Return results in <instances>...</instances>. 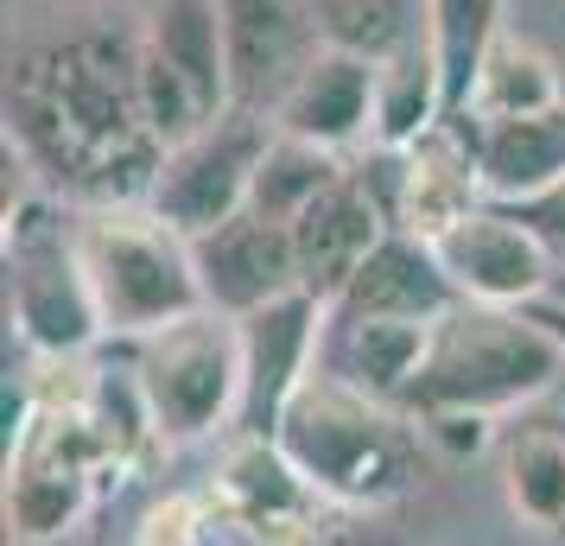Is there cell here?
Returning a JSON list of instances; mask_svg holds the SVG:
<instances>
[{"mask_svg": "<svg viewBox=\"0 0 565 546\" xmlns=\"http://www.w3.org/2000/svg\"><path fill=\"white\" fill-rule=\"evenodd\" d=\"M565 382L559 343L540 331L527 312L502 306H470L458 299L433 324V350L413 375L401 414L438 419V414H470V419H502L514 407H534L540 394Z\"/></svg>", "mask_w": 565, "mask_h": 546, "instance_id": "obj_1", "label": "cell"}, {"mask_svg": "<svg viewBox=\"0 0 565 546\" xmlns=\"http://www.w3.org/2000/svg\"><path fill=\"white\" fill-rule=\"evenodd\" d=\"M413 419L387 400H369L337 375H311L280 414L274 445L306 477V490L337 508H382L413 477Z\"/></svg>", "mask_w": 565, "mask_h": 546, "instance_id": "obj_2", "label": "cell"}, {"mask_svg": "<svg viewBox=\"0 0 565 546\" xmlns=\"http://www.w3.org/2000/svg\"><path fill=\"white\" fill-rule=\"evenodd\" d=\"M71 235H77V260L96 318H103V338L140 343L191 312H210L198 260H191V235H179L166 216L103 204L83 210Z\"/></svg>", "mask_w": 565, "mask_h": 546, "instance_id": "obj_3", "label": "cell"}, {"mask_svg": "<svg viewBox=\"0 0 565 546\" xmlns=\"http://www.w3.org/2000/svg\"><path fill=\"white\" fill-rule=\"evenodd\" d=\"M134 394L159 445H191L210 432H235L242 407V338L235 318L191 312L134 343Z\"/></svg>", "mask_w": 565, "mask_h": 546, "instance_id": "obj_4", "label": "cell"}, {"mask_svg": "<svg viewBox=\"0 0 565 546\" xmlns=\"http://www.w3.org/2000/svg\"><path fill=\"white\" fill-rule=\"evenodd\" d=\"M274 140V121L255 108H230L216 115L210 128H198L184 147L153 159V179H147V210L166 216L179 235H204L216 223H230L248 210L255 191V165Z\"/></svg>", "mask_w": 565, "mask_h": 546, "instance_id": "obj_5", "label": "cell"}, {"mask_svg": "<svg viewBox=\"0 0 565 546\" xmlns=\"http://www.w3.org/2000/svg\"><path fill=\"white\" fill-rule=\"evenodd\" d=\"M7 267H13V324L39 356H77L103 338L77 260V235L39 204L7 210Z\"/></svg>", "mask_w": 565, "mask_h": 546, "instance_id": "obj_6", "label": "cell"}, {"mask_svg": "<svg viewBox=\"0 0 565 546\" xmlns=\"http://www.w3.org/2000/svg\"><path fill=\"white\" fill-rule=\"evenodd\" d=\"M324 324L331 306L311 299L306 287L260 306V312L235 318L242 338V407H235V439H274L280 414L292 407V394L318 375L324 356Z\"/></svg>", "mask_w": 565, "mask_h": 546, "instance_id": "obj_7", "label": "cell"}, {"mask_svg": "<svg viewBox=\"0 0 565 546\" xmlns=\"http://www.w3.org/2000/svg\"><path fill=\"white\" fill-rule=\"evenodd\" d=\"M433 260L445 267V280L458 287L470 306H502V312H527L534 299L553 292V248L534 223H521V210L483 204L470 210L458 229H445L433 242Z\"/></svg>", "mask_w": 565, "mask_h": 546, "instance_id": "obj_8", "label": "cell"}, {"mask_svg": "<svg viewBox=\"0 0 565 546\" xmlns=\"http://www.w3.org/2000/svg\"><path fill=\"white\" fill-rule=\"evenodd\" d=\"M223 32H230L235 108H255L267 121L299 71L324 52L311 0H223Z\"/></svg>", "mask_w": 565, "mask_h": 546, "instance_id": "obj_9", "label": "cell"}, {"mask_svg": "<svg viewBox=\"0 0 565 546\" xmlns=\"http://www.w3.org/2000/svg\"><path fill=\"white\" fill-rule=\"evenodd\" d=\"M394 235V210L369 184V172H343V179L318 197V204L292 223V255H299V287L311 299L337 306V292L356 280V267Z\"/></svg>", "mask_w": 565, "mask_h": 546, "instance_id": "obj_10", "label": "cell"}, {"mask_svg": "<svg viewBox=\"0 0 565 546\" xmlns=\"http://www.w3.org/2000/svg\"><path fill=\"white\" fill-rule=\"evenodd\" d=\"M191 260H198V280H204V306L223 318H248L260 306L286 299V292H299L292 229L267 223L255 210L191 235Z\"/></svg>", "mask_w": 565, "mask_h": 546, "instance_id": "obj_11", "label": "cell"}, {"mask_svg": "<svg viewBox=\"0 0 565 546\" xmlns=\"http://www.w3.org/2000/svg\"><path fill=\"white\" fill-rule=\"evenodd\" d=\"M382 159H394V191H387L394 229L413 235V242H426V248H433L445 229H458L470 210L489 204L463 121H445L438 133L413 140L407 153H382Z\"/></svg>", "mask_w": 565, "mask_h": 546, "instance_id": "obj_12", "label": "cell"}, {"mask_svg": "<svg viewBox=\"0 0 565 546\" xmlns=\"http://www.w3.org/2000/svg\"><path fill=\"white\" fill-rule=\"evenodd\" d=\"M274 128L318 140L331 153H350L356 140H375V57L324 45L299 71V83L274 103Z\"/></svg>", "mask_w": 565, "mask_h": 546, "instance_id": "obj_13", "label": "cell"}, {"mask_svg": "<svg viewBox=\"0 0 565 546\" xmlns=\"http://www.w3.org/2000/svg\"><path fill=\"white\" fill-rule=\"evenodd\" d=\"M463 128H470V153H477L489 204L521 210L565 184V103L540 115H509V121H463Z\"/></svg>", "mask_w": 565, "mask_h": 546, "instance_id": "obj_14", "label": "cell"}, {"mask_svg": "<svg viewBox=\"0 0 565 546\" xmlns=\"http://www.w3.org/2000/svg\"><path fill=\"white\" fill-rule=\"evenodd\" d=\"M433 324L438 318H331L318 368L350 382L369 400L401 407L419 363H426V350H433Z\"/></svg>", "mask_w": 565, "mask_h": 546, "instance_id": "obj_15", "label": "cell"}, {"mask_svg": "<svg viewBox=\"0 0 565 546\" xmlns=\"http://www.w3.org/2000/svg\"><path fill=\"white\" fill-rule=\"evenodd\" d=\"M451 306H458V287L445 280L433 248L394 229L356 267V280L337 292L331 318H445Z\"/></svg>", "mask_w": 565, "mask_h": 546, "instance_id": "obj_16", "label": "cell"}, {"mask_svg": "<svg viewBox=\"0 0 565 546\" xmlns=\"http://www.w3.org/2000/svg\"><path fill=\"white\" fill-rule=\"evenodd\" d=\"M451 121V96H445V71H438L426 32L407 39L401 52L375 57V153H407L413 140H426Z\"/></svg>", "mask_w": 565, "mask_h": 546, "instance_id": "obj_17", "label": "cell"}, {"mask_svg": "<svg viewBox=\"0 0 565 546\" xmlns=\"http://www.w3.org/2000/svg\"><path fill=\"white\" fill-rule=\"evenodd\" d=\"M172 71H179L210 115H230L235 108V77H230V32H223V0H159L147 39Z\"/></svg>", "mask_w": 565, "mask_h": 546, "instance_id": "obj_18", "label": "cell"}, {"mask_svg": "<svg viewBox=\"0 0 565 546\" xmlns=\"http://www.w3.org/2000/svg\"><path fill=\"white\" fill-rule=\"evenodd\" d=\"M559 64L540 52L534 39L521 32H495L489 39L483 64H477V83L463 96V121H509V115H540V108H559Z\"/></svg>", "mask_w": 565, "mask_h": 546, "instance_id": "obj_19", "label": "cell"}, {"mask_svg": "<svg viewBox=\"0 0 565 546\" xmlns=\"http://www.w3.org/2000/svg\"><path fill=\"white\" fill-rule=\"evenodd\" d=\"M343 172H350V159H343V153H331V147H318V140H299V133L274 128V140H267V153H260V165H255L248 210L267 216V223H280V229H292V223H299V216H306V210L318 204Z\"/></svg>", "mask_w": 565, "mask_h": 546, "instance_id": "obj_20", "label": "cell"}, {"mask_svg": "<svg viewBox=\"0 0 565 546\" xmlns=\"http://www.w3.org/2000/svg\"><path fill=\"white\" fill-rule=\"evenodd\" d=\"M216 495H223L230 508H242V515L274 521V527H299V515L311 508L306 477L286 464V451L274 439H235Z\"/></svg>", "mask_w": 565, "mask_h": 546, "instance_id": "obj_21", "label": "cell"}, {"mask_svg": "<svg viewBox=\"0 0 565 546\" xmlns=\"http://www.w3.org/2000/svg\"><path fill=\"white\" fill-rule=\"evenodd\" d=\"M502 502L514 508V521H527L540 534L565 527V432L521 426L502 445Z\"/></svg>", "mask_w": 565, "mask_h": 546, "instance_id": "obj_22", "label": "cell"}, {"mask_svg": "<svg viewBox=\"0 0 565 546\" xmlns=\"http://www.w3.org/2000/svg\"><path fill=\"white\" fill-rule=\"evenodd\" d=\"M419 7H426V45L445 71V96H451V121H458L489 39L502 32V0H419Z\"/></svg>", "mask_w": 565, "mask_h": 546, "instance_id": "obj_23", "label": "cell"}, {"mask_svg": "<svg viewBox=\"0 0 565 546\" xmlns=\"http://www.w3.org/2000/svg\"><path fill=\"white\" fill-rule=\"evenodd\" d=\"M311 13H318L324 45L362 52V57H387L426 32V7L419 0H311Z\"/></svg>", "mask_w": 565, "mask_h": 546, "instance_id": "obj_24", "label": "cell"}, {"mask_svg": "<svg viewBox=\"0 0 565 546\" xmlns=\"http://www.w3.org/2000/svg\"><path fill=\"white\" fill-rule=\"evenodd\" d=\"M134 103H140V128H147V140H153L159 153L184 147L198 128L216 121L204 108V96H198L153 45H134Z\"/></svg>", "mask_w": 565, "mask_h": 546, "instance_id": "obj_25", "label": "cell"}, {"mask_svg": "<svg viewBox=\"0 0 565 546\" xmlns=\"http://www.w3.org/2000/svg\"><path fill=\"white\" fill-rule=\"evenodd\" d=\"M140 546H292V540H286V527L242 515V508H230L216 495V502H172V508H159Z\"/></svg>", "mask_w": 565, "mask_h": 546, "instance_id": "obj_26", "label": "cell"}, {"mask_svg": "<svg viewBox=\"0 0 565 546\" xmlns=\"http://www.w3.org/2000/svg\"><path fill=\"white\" fill-rule=\"evenodd\" d=\"M521 223H534V229L546 235V248L565 255V184L546 191V197H534V204H521Z\"/></svg>", "mask_w": 565, "mask_h": 546, "instance_id": "obj_27", "label": "cell"}, {"mask_svg": "<svg viewBox=\"0 0 565 546\" xmlns=\"http://www.w3.org/2000/svg\"><path fill=\"white\" fill-rule=\"evenodd\" d=\"M527 318H534L540 331L559 343V356H565V292H546V299H534V306H527Z\"/></svg>", "mask_w": 565, "mask_h": 546, "instance_id": "obj_28", "label": "cell"}]
</instances>
